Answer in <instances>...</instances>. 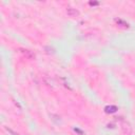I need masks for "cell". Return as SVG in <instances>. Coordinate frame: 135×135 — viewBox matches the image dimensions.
I'll return each mask as SVG.
<instances>
[{"label":"cell","mask_w":135,"mask_h":135,"mask_svg":"<svg viewBox=\"0 0 135 135\" xmlns=\"http://www.w3.org/2000/svg\"><path fill=\"white\" fill-rule=\"evenodd\" d=\"M67 14L69 15L70 17H76V16L79 15V12H78L77 10H75V8H68L67 10Z\"/></svg>","instance_id":"6da1fadb"},{"label":"cell","mask_w":135,"mask_h":135,"mask_svg":"<svg viewBox=\"0 0 135 135\" xmlns=\"http://www.w3.org/2000/svg\"><path fill=\"white\" fill-rule=\"evenodd\" d=\"M105 112L107 113H115L116 111H117V107L116 105H108V107H105Z\"/></svg>","instance_id":"7a4b0ae2"}]
</instances>
